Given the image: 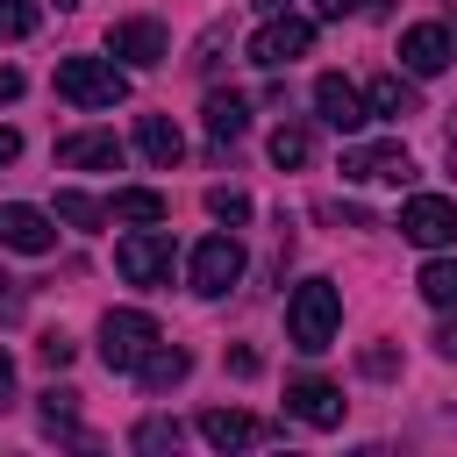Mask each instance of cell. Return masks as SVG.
Segmentation results:
<instances>
[{"mask_svg": "<svg viewBox=\"0 0 457 457\" xmlns=\"http://www.w3.org/2000/svg\"><path fill=\"white\" fill-rule=\"evenodd\" d=\"M443 157H450V171H457V107H450V136H443Z\"/></svg>", "mask_w": 457, "mask_h": 457, "instance_id": "d590c367", "label": "cell"}, {"mask_svg": "<svg viewBox=\"0 0 457 457\" xmlns=\"http://www.w3.org/2000/svg\"><path fill=\"white\" fill-rule=\"evenodd\" d=\"M400 236L421 243V250L457 243V200H443V193H407V207H400Z\"/></svg>", "mask_w": 457, "mask_h": 457, "instance_id": "ba28073f", "label": "cell"}, {"mask_svg": "<svg viewBox=\"0 0 457 457\" xmlns=\"http://www.w3.org/2000/svg\"><path fill=\"white\" fill-rule=\"evenodd\" d=\"M400 64H407V79L450 71V64H457V29H450V21H414V29L400 36Z\"/></svg>", "mask_w": 457, "mask_h": 457, "instance_id": "9c48e42d", "label": "cell"}, {"mask_svg": "<svg viewBox=\"0 0 457 457\" xmlns=\"http://www.w3.org/2000/svg\"><path fill=\"white\" fill-rule=\"evenodd\" d=\"M343 179H357V186H414V157H407V143H350L343 150Z\"/></svg>", "mask_w": 457, "mask_h": 457, "instance_id": "5b68a950", "label": "cell"}, {"mask_svg": "<svg viewBox=\"0 0 457 457\" xmlns=\"http://www.w3.org/2000/svg\"><path fill=\"white\" fill-rule=\"evenodd\" d=\"M36 357H43L50 371H64V364H71V336H64V328H50V336L36 343Z\"/></svg>", "mask_w": 457, "mask_h": 457, "instance_id": "83f0119b", "label": "cell"}, {"mask_svg": "<svg viewBox=\"0 0 457 457\" xmlns=\"http://www.w3.org/2000/svg\"><path fill=\"white\" fill-rule=\"evenodd\" d=\"M314 7H321V14H328V21H343V14H357V7H364V0H314Z\"/></svg>", "mask_w": 457, "mask_h": 457, "instance_id": "e575fe53", "label": "cell"}, {"mask_svg": "<svg viewBox=\"0 0 457 457\" xmlns=\"http://www.w3.org/2000/svg\"><path fill=\"white\" fill-rule=\"evenodd\" d=\"M21 36H36V7L29 0H0V43H21Z\"/></svg>", "mask_w": 457, "mask_h": 457, "instance_id": "d4e9b609", "label": "cell"}, {"mask_svg": "<svg viewBox=\"0 0 457 457\" xmlns=\"http://www.w3.org/2000/svg\"><path fill=\"white\" fill-rule=\"evenodd\" d=\"M57 100H71V107H121L129 100V71L114 57H57Z\"/></svg>", "mask_w": 457, "mask_h": 457, "instance_id": "7a4b0ae2", "label": "cell"}, {"mask_svg": "<svg viewBox=\"0 0 457 457\" xmlns=\"http://www.w3.org/2000/svg\"><path fill=\"white\" fill-rule=\"evenodd\" d=\"M57 164L64 171H121V143H114V129H71V136H57Z\"/></svg>", "mask_w": 457, "mask_h": 457, "instance_id": "7c38bea8", "label": "cell"}, {"mask_svg": "<svg viewBox=\"0 0 457 457\" xmlns=\"http://www.w3.org/2000/svg\"><path fill=\"white\" fill-rule=\"evenodd\" d=\"M307 43H314V21L307 14H264V29L250 36V64L286 71L293 57H307Z\"/></svg>", "mask_w": 457, "mask_h": 457, "instance_id": "277c9868", "label": "cell"}, {"mask_svg": "<svg viewBox=\"0 0 457 457\" xmlns=\"http://www.w3.org/2000/svg\"><path fill=\"white\" fill-rule=\"evenodd\" d=\"M50 243H57V228H50V214H43V207H21V200H7V207H0V250L43 257Z\"/></svg>", "mask_w": 457, "mask_h": 457, "instance_id": "4fadbf2b", "label": "cell"}, {"mask_svg": "<svg viewBox=\"0 0 457 457\" xmlns=\"http://www.w3.org/2000/svg\"><path fill=\"white\" fill-rule=\"evenodd\" d=\"M436 357H450V364H457V321H443V328H436Z\"/></svg>", "mask_w": 457, "mask_h": 457, "instance_id": "4dcf8cb0", "label": "cell"}, {"mask_svg": "<svg viewBox=\"0 0 457 457\" xmlns=\"http://www.w3.org/2000/svg\"><path fill=\"white\" fill-rule=\"evenodd\" d=\"M286 414H300L307 428H336V421H343V386H328V378H293V386H286Z\"/></svg>", "mask_w": 457, "mask_h": 457, "instance_id": "5bb4252c", "label": "cell"}, {"mask_svg": "<svg viewBox=\"0 0 457 457\" xmlns=\"http://www.w3.org/2000/svg\"><path fill=\"white\" fill-rule=\"evenodd\" d=\"M314 107H321V121L336 129V136H357L364 121H371V107H364V93L343 79V71H321L314 79Z\"/></svg>", "mask_w": 457, "mask_h": 457, "instance_id": "8fae6325", "label": "cell"}, {"mask_svg": "<svg viewBox=\"0 0 457 457\" xmlns=\"http://www.w3.org/2000/svg\"><path fill=\"white\" fill-rule=\"evenodd\" d=\"M136 450H179V421H143L136 428Z\"/></svg>", "mask_w": 457, "mask_h": 457, "instance_id": "4316f807", "label": "cell"}, {"mask_svg": "<svg viewBox=\"0 0 457 457\" xmlns=\"http://www.w3.org/2000/svg\"><path fill=\"white\" fill-rule=\"evenodd\" d=\"M136 150H143L157 171H171V164L186 157V136H179V121H164V114H143V121H136Z\"/></svg>", "mask_w": 457, "mask_h": 457, "instance_id": "2e32d148", "label": "cell"}, {"mask_svg": "<svg viewBox=\"0 0 457 457\" xmlns=\"http://www.w3.org/2000/svg\"><path fill=\"white\" fill-rule=\"evenodd\" d=\"M228 371L236 378H257V350H228Z\"/></svg>", "mask_w": 457, "mask_h": 457, "instance_id": "f546056e", "label": "cell"}, {"mask_svg": "<svg viewBox=\"0 0 457 457\" xmlns=\"http://www.w3.org/2000/svg\"><path fill=\"white\" fill-rule=\"evenodd\" d=\"M186 278H193V293H200V300H221V293L243 278V243H236V236H200V243H193V271H186Z\"/></svg>", "mask_w": 457, "mask_h": 457, "instance_id": "52a82bcc", "label": "cell"}, {"mask_svg": "<svg viewBox=\"0 0 457 457\" xmlns=\"http://www.w3.org/2000/svg\"><path fill=\"white\" fill-rule=\"evenodd\" d=\"M36 414H43V428H50V436H79V393H71V386H50Z\"/></svg>", "mask_w": 457, "mask_h": 457, "instance_id": "7402d4cb", "label": "cell"}, {"mask_svg": "<svg viewBox=\"0 0 457 457\" xmlns=\"http://www.w3.org/2000/svg\"><path fill=\"white\" fill-rule=\"evenodd\" d=\"M264 436H271V421H257L243 407H207L200 414V443H214V450H243V443H264Z\"/></svg>", "mask_w": 457, "mask_h": 457, "instance_id": "9a60e30c", "label": "cell"}, {"mask_svg": "<svg viewBox=\"0 0 457 457\" xmlns=\"http://www.w3.org/2000/svg\"><path fill=\"white\" fill-rule=\"evenodd\" d=\"M364 107H371V114H414V79L378 71V79L364 86Z\"/></svg>", "mask_w": 457, "mask_h": 457, "instance_id": "d6986e66", "label": "cell"}, {"mask_svg": "<svg viewBox=\"0 0 457 457\" xmlns=\"http://www.w3.org/2000/svg\"><path fill=\"white\" fill-rule=\"evenodd\" d=\"M186 371H193V350H186V343H157V350H150V357L136 364V378H143L150 393H171V386H179Z\"/></svg>", "mask_w": 457, "mask_h": 457, "instance_id": "e0dca14e", "label": "cell"}, {"mask_svg": "<svg viewBox=\"0 0 457 457\" xmlns=\"http://www.w3.org/2000/svg\"><path fill=\"white\" fill-rule=\"evenodd\" d=\"M107 50H114L121 64L150 71V64H164V57H171V36H164V21L136 14V21H114V29H107Z\"/></svg>", "mask_w": 457, "mask_h": 457, "instance_id": "30bf717a", "label": "cell"}, {"mask_svg": "<svg viewBox=\"0 0 457 457\" xmlns=\"http://www.w3.org/2000/svg\"><path fill=\"white\" fill-rule=\"evenodd\" d=\"M7 100H21V71H14V64H0V107H7Z\"/></svg>", "mask_w": 457, "mask_h": 457, "instance_id": "1f68e13d", "label": "cell"}, {"mask_svg": "<svg viewBox=\"0 0 457 457\" xmlns=\"http://www.w3.org/2000/svg\"><path fill=\"white\" fill-rule=\"evenodd\" d=\"M336 328H343V293H336V278H300L293 286V300H286V336H293V350H328L336 343Z\"/></svg>", "mask_w": 457, "mask_h": 457, "instance_id": "6da1fadb", "label": "cell"}, {"mask_svg": "<svg viewBox=\"0 0 457 457\" xmlns=\"http://www.w3.org/2000/svg\"><path fill=\"white\" fill-rule=\"evenodd\" d=\"M171 236H157V228H136V236H121L114 243V271L129 278V286H164L171 278Z\"/></svg>", "mask_w": 457, "mask_h": 457, "instance_id": "8992f818", "label": "cell"}, {"mask_svg": "<svg viewBox=\"0 0 457 457\" xmlns=\"http://www.w3.org/2000/svg\"><path fill=\"white\" fill-rule=\"evenodd\" d=\"M307 150H314V136H307V121H278V129H271V164H278V171H293V164H307Z\"/></svg>", "mask_w": 457, "mask_h": 457, "instance_id": "44dd1931", "label": "cell"}, {"mask_svg": "<svg viewBox=\"0 0 457 457\" xmlns=\"http://www.w3.org/2000/svg\"><path fill=\"white\" fill-rule=\"evenodd\" d=\"M14 157H21V136H14L7 121H0V164H14Z\"/></svg>", "mask_w": 457, "mask_h": 457, "instance_id": "d6a6232c", "label": "cell"}, {"mask_svg": "<svg viewBox=\"0 0 457 457\" xmlns=\"http://www.w3.org/2000/svg\"><path fill=\"white\" fill-rule=\"evenodd\" d=\"M0 286H7V271H0Z\"/></svg>", "mask_w": 457, "mask_h": 457, "instance_id": "ab89813d", "label": "cell"}, {"mask_svg": "<svg viewBox=\"0 0 457 457\" xmlns=\"http://www.w3.org/2000/svg\"><path fill=\"white\" fill-rule=\"evenodd\" d=\"M157 343H164V336H157V321H150L143 307H107V314H100V364H107V371H136Z\"/></svg>", "mask_w": 457, "mask_h": 457, "instance_id": "3957f363", "label": "cell"}, {"mask_svg": "<svg viewBox=\"0 0 457 457\" xmlns=\"http://www.w3.org/2000/svg\"><path fill=\"white\" fill-rule=\"evenodd\" d=\"M207 214H214V221H250V200L228 193V186H214V193H207Z\"/></svg>", "mask_w": 457, "mask_h": 457, "instance_id": "484cf974", "label": "cell"}, {"mask_svg": "<svg viewBox=\"0 0 457 457\" xmlns=\"http://www.w3.org/2000/svg\"><path fill=\"white\" fill-rule=\"evenodd\" d=\"M7 400H14V357L0 350V407H7Z\"/></svg>", "mask_w": 457, "mask_h": 457, "instance_id": "836d02e7", "label": "cell"}, {"mask_svg": "<svg viewBox=\"0 0 457 457\" xmlns=\"http://www.w3.org/2000/svg\"><path fill=\"white\" fill-rule=\"evenodd\" d=\"M421 300L428 307H457V257H436V264H421Z\"/></svg>", "mask_w": 457, "mask_h": 457, "instance_id": "603a6c76", "label": "cell"}, {"mask_svg": "<svg viewBox=\"0 0 457 457\" xmlns=\"http://www.w3.org/2000/svg\"><path fill=\"white\" fill-rule=\"evenodd\" d=\"M200 121H207V136H214V143H236V136L250 129V100H243V93H207Z\"/></svg>", "mask_w": 457, "mask_h": 457, "instance_id": "ac0fdd59", "label": "cell"}, {"mask_svg": "<svg viewBox=\"0 0 457 457\" xmlns=\"http://www.w3.org/2000/svg\"><path fill=\"white\" fill-rule=\"evenodd\" d=\"M357 364H364L371 378H393V371H400V357H393V343H371V350H364Z\"/></svg>", "mask_w": 457, "mask_h": 457, "instance_id": "f1b7e54d", "label": "cell"}, {"mask_svg": "<svg viewBox=\"0 0 457 457\" xmlns=\"http://www.w3.org/2000/svg\"><path fill=\"white\" fill-rule=\"evenodd\" d=\"M107 214H114V221H143V228H150V221H164L171 207H164V193H150V186H121Z\"/></svg>", "mask_w": 457, "mask_h": 457, "instance_id": "ffe728a7", "label": "cell"}, {"mask_svg": "<svg viewBox=\"0 0 457 457\" xmlns=\"http://www.w3.org/2000/svg\"><path fill=\"white\" fill-rule=\"evenodd\" d=\"M364 14H393V0H364Z\"/></svg>", "mask_w": 457, "mask_h": 457, "instance_id": "8d00e7d4", "label": "cell"}, {"mask_svg": "<svg viewBox=\"0 0 457 457\" xmlns=\"http://www.w3.org/2000/svg\"><path fill=\"white\" fill-rule=\"evenodd\" d=\"M57 7H79V0H57Z\"/></svg>", "mask_w": 457, "mask_h": 457, "instance_id": "f35d334b", "label": "cell"}, {"mask_svg": "<svg viewBox=\"0 0 457 457\" xmlns=\"http://www.w3.org/2000/svg\"><path fill=\"white\" fill-rule=\"evenodd\" d=\"M57 214H64L71 228H100V221H107V207H100L93 193H79V186H64V193H57Z\"/></svg>", "mask_w": 457, "mask_h": 457, "instance_id": "cb8c5ba5", "label": "cell"}, {"mask_svg": "<svg viewBox=\"0 0 457 457\" xmlns=\"http://www.w3.org/2000/svg\"><path fill=\"white\" fill-rule=\"evenodd\" d=\"M257 7H264V14H286V0H257Z\"/></svg>", "mask_w": 457, "mask_h": 457, "instance_id": "74e56055", "label": "cell"}]
</instances>
